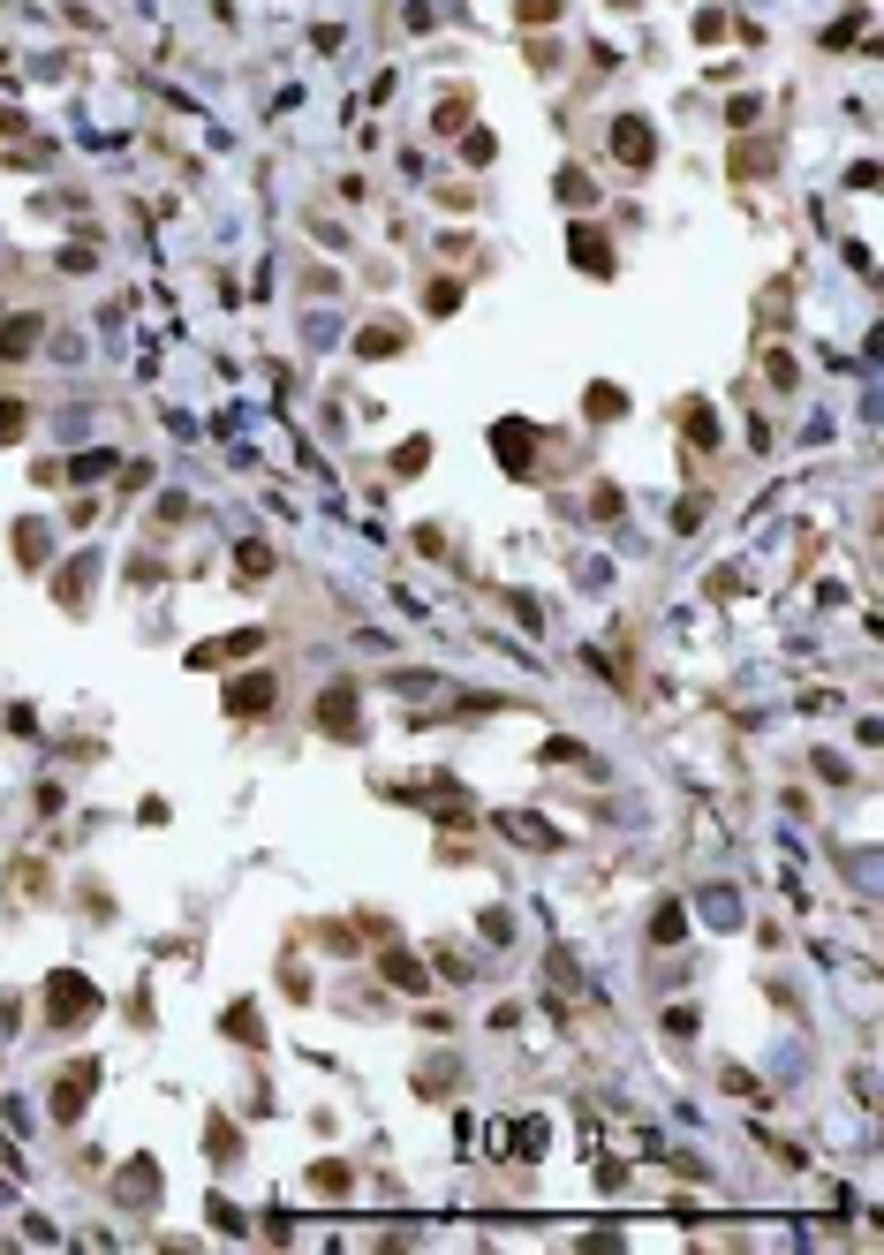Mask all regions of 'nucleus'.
Wrapping results in <instances>:
<instances>
[{
    "instance_id": "1",
    "label": "nucleus",
    "mask_w": 884,
    "mask_h": 1255,
    "mask_svg": "<svg viewBox=\"0 0 884 1255\" xmlns=\"http://www.w3.org/2000/svg\"><path fill=\"white\" fill-rule=\"evenodd\" d=\"M612 152L628 159V167H650V152H658V144H650V129H643V121L628 114V121H620V129H612Z\"/></svg>"
},
{
    "instance_id": "2",
    "label": "nucleus",
    "mask_w": 884,
    "mask_h": 1255,
    "mask_svg": "<svg viewBox=\"0 0 884 1255\" xmlns=\"http://www.w3.org/2000/svg\"><path fill=\"white\" fill-rule=\"evenodd\" d=\"M318 719H325V734H356V688H325Z\"/></svg>"
},
{
    "instance_id": "3",
    "label": "nucleus",
    "mask_w": 884,
    "mask_h": 1255,
    "mask_svg": "<svg viewBox=\"0 0 884 1255\" xmlns=\"http://www.w3.org/2000/svg\"><path fill=\"white\" fill-rule=\"evenodd\" d=\"M91 1082H99V1066H68V1074H61V1097H53V1112L76 1119V1112H84V1089H91Z\"/></svg>"
},
{
    "instance_id": "4",
    "label": "nucleus",
    "mask_w": 884,
    "mask_h": 1255,
    "mask_svg": "<svg viewBox=\"0 0 884 1255\" xmlns=\"http://www.w3.org/2000/svg\"><path fill=\"white\" fill-rule=\"evenodd\" d=\"M265 704H272V673H250L227 688V711H265Z\"/></svg>"
},
{
    "instance_id": "5",
    "label": "nucleus",
    "mask_w": 884,
    "mask_h": 1255,
    "mask_svg": "<svg viewBox=\"0 0 884 1255\" xmlns=\"http://www.w3.org/2000/svg\"><path fill=\"white\" fill-rule=\"evenodd\" d=\"M575 265H590V273H612V250L590 235V227H575Z\"/></svg>"
},
{
    "instance_id": "6",
    "label": "nucleus",
    "mask_w": 884,
    "mask_h": 1255,
    "mask_svg": "<svg viewBox=\"0 0 884 1255\" xmlns=\"http://www.w3.org/2000/svg\"><path fill=\"white\" fill-rule=\"evenodd\" d=\"M386 976H393V983H408V991H424V968L408 961V953H393V961H386Z\"/></svg>"
},
{
    "instance_id": "7",
    "label": "nucleus",
    "mask_w": 884,
    "mask_h": 1255,
    "mask_svg": "<svg viewBox=\"0 0 884 1255\" xmlns=\"http://www.w3.org/2000/svg\"><path fill=\"white\" fill-rule=\"evenodd\" d=\"M560 197H567V205H582V197H597V190H590V182H582L575 167H567V174H560Z\"/></svg>"
},
{
    "instance_id": "8",
    "label": "nucleus",
    "mask_w": 884,
    "mask_h": 1255,
    "mask_svg": "<svg viewBox=\"0 0 884 1255\" xmlns=\"http://www.w3.org/2000/svg\"><path fill=\"white\" fill-rule=\"evenodd\" d=\"M227 1021H235V1044H257V1014H250V1006H235Z\"/></svg>"
},
{
    "instance_id": "9",
    "label": "nucleus",
    "mask_w": 884,
    "mask_h": 1255,
    "mask_svg": "<svg viewBox=\"0 0 884 1255\" xmlns=\"http://www.w3.org/2000/svg\"><path fill=\"white\" fill-rule=\"evenodd\" d=\"M560 16V0H522V23H552Z\"/></svg>"
}]
</instances>
